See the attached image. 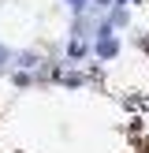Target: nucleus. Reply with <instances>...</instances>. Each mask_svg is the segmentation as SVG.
<instances>
[{
  "instance_id": "obj_3",
  "label": "nucleus",
  "mask_w": 149,
  "mask_h": 153,
  "mask_svg": "<svg viewBox=\"0 0 149 153\" xmlns=\"http://www.w3.org/2000/svg\"><path fill=\"white\" fill-rule=\"evenodd\" d=\"M63 4H67V7H71V11H82V7H86V4H89V0H63Z\"/></svg>"
},
{
  "instance_id": "obj_1",
  "label": "nucleus",
  "mask_w": 149,
  "mask_h": 153,
  "mask_svg": "<svg viewBox=\"0 0 149 153\" xmlns=\"http://www.w3.org/2000/svg\"><path fill=\"white\" fill-rule=\"evenodd\" d=\"M93 52H97L101 60H112V56L119 52V41H116V34H112V30H101V37H97Z\"/></svg>"
},
{
  "instance_id": "obj_5",
  "label": "nucleus",
  "mask_w": 149,
  "mask_h": 153,
  "mask_svg": "<svg viewBox=\"0 0 149 153\" xmlns=\"http://www.w3.org/2000/svg\"><path fill=\"white\" fill-rule=\"evenodd\" d=\"M119 4H127V0H119Z\"/></svg>"
},
{
  "instance_id": "obj_4",
  "label": "nucleus",
  "mask_w": 149,
  "mask_h": 153,
  "mask_svg": "<svg viewBox=\"0 0 149 153\" xmlns=\"http://www.w3.org/2000/svg\"><path fill=\"white\" fill-rule=\"evenodd\" d=\"M4 60H7V49H4V45H0V64H4Z\"/></svg>"
},
{
  "instance_id": "obj_2",
  "label": "nucleus",
  "mask_w": 149,
  "mask_h": 153,
  "mask_svg": "<svg viewBox=\"0 0 149 153\" xmlns=\"http://www.w3.org/2000/svg\"><path fill=\"white\" fill-rule=\"evenodd\" d=\"M67 56H71V60L86 56V45H82V41H71V45H67Z\"/></svg>"
}]
</instances>
